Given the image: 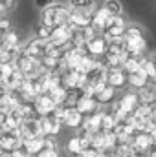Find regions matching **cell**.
<instances>
[{
	"mask_svg": "<svg viewBox=\"0 0 156 157\" xmlns=\"http://www.w3.org/2000/svg\"><path fill=\"white\" fill-rule=\"evenodd\" d=\"M68 17H70L68 6L53 4V6L42 9V13H40V24L46 26V28H50V29H57V28L68 24Z\"/></svg>",
	"mask_w": 156,
	"mask_h": 157,
	"instance_id": "obj_1",
	"label": "cell"
},
{
	"mask_svg": "<svg viewBox=\"0 0 156 157\" xmlns=\"http://www.w3.org/2000/svg\"><path fill=\"white\" fill-rule=\"evenodd\" d=\"M123 42H125V49H127L129 55H143L145 49H147L145 35H143L142 28L136 26V24L127 26L125 35H123Z\"/></svg>",
	"mask_w": 156,
	"mask_h": 157,
	"instance_id": "obj_2",
	"label": "cell"
},
{
	"mask_svg": "<svg viewBox=\"0 0 156 157\" xmlns=\"http://www.w3.org/2000/svg\"><path fill=\"white\" fill-rule=\"evenodd\" d=\"M117 146V139L112 132H97L90 139V148L101 152V154H110Z\"/></svg>",
	"mask_w": 156,
	"mask_h": 157,
	"instance_id": "obj_3",
	"label": "cell"
},
{
	"mask_svg": "<svg viewBox=\"0 0 156 157\" xmlns=\"http://www.w3.org/2000/svg\"><path fill=\"white\" fill-rule=\"evenodd\" d=\"M83 49H84V53L88 57H92L96 60H101L107 55V51H109V39L103 37V35H94L83 46Z\"/></svg>",
	"mask_w": 156,
	"mask_h": 157,
	"instance_id": "obj_4",
	"label": "cell"
},
{
	"mask_svg": "<svg viewBox=\"0 0 156 157\" xmlns=\"http://www.w3.org/2000/svg\"><path fill=\"white\" fill-rule=\"evenodd\" d=\"M20 146H22L20 130H15V132H0V152L2 154L11 155Z\"/></svg>",
	"mask_w": 156,
	"mask_h": 157,
	"instance_id": "obj_5",
	"label": "cell"
},
{
	"mask_svg": "<svg viewBox=\"0 0 156 157\" xmlns=\"http://www.w3.org/2000/svg\"><path fill=\"white\" fill-rule=\"evenodd\" d=\"M130 146H132L136 157H147L149 150L154 146V143L147 132H136L130 139Z\"/></svg>",
	"mask_w": 156,
	"mask_h": 157,
	"instance_id": "obj_6",
	"label": "cell"
},
{
	"mask_svg": "<svg viewBox=\"0 0 156 157\" xmlns=\"http://www.w3.org/2000/svg\"><path fill=\"white\" fill-rule=\"evenodd\" d=\"M112 20L110 13L101 6V7H96V11L92 13V22H90V29L94 31V35H103L109 22Z\"/></svg>",
	"mask_w": 156,
	"mask_h": 157,
	"instance_id": "obj_7",
	"label": "cell"
},
{
	"mask_svg": "<svg viewBox=\"0 0 156 157\" xmlns=\"http://www.w3.org/2000/svg\"><path fill=\"white\" fill-rule=\"evenodd\" d=\"M48 48H50V42L48 40L33 39V40H30L26 46H22V55H26L30 59H35V60H40L46 55Z\"/></svg>",
	"mask_w": 156,
	"mask_h": 157,
	"instance_id": "obj_8",
	"label": "cell"
},
{
	"mask_svg": "<svg viewBox=\"0 0 156 157\" xmlns=\"http://www.w3.org/2000/svg\"><path fill=\"white\" fill-rule=\"evenodd\" d=\"M125 29H127V22H125V17L119 15V17H112V20L109 22L103 37H107L109 40H116V39H123L125 35Z\"/></svg>",
	"mask_w": 156,
	"mask_h": 157,
	"instance_id": "obj_9",
	"label": "cell"
},
{
	"mask_svg": "<svg viewBox=\"0 0 156 157\" xmlns=\"http://www.w3.org/2000/svg\"><path fill=\"white\" fill-rule=\"evenodd\" d=\"M33 108H35V113H37L39 117H46V115H51V113L55 112L57 104H55V101H53L48 93H42V95H39V97L33 101Z\"/></svg>",
	"mask_w": 156,
	"mask_h": 157,
	"instance_id": "obj_10",
	"label": "cell"
},
{
	"mask_svg": "<svg viewBox=\"0 0 156 157\" xmlns=\"http://www.w3.org/2000/svg\"><path fill=\"white\" fill-rule=\"evenodd\" d=\"M76 110H77L83 117H90V115H94L96 112H99V104H97V101H96L94 97H90V95H81L77 99V102H76Z\"/></svg>",
	"mask_w": 156,
	"mask_h": 157,
	"instance_id": "obj_11",
	"label": "cell"
},
{
	"mask_svg": "<svg viewBox=\"0 0 156 157\" xmlns=\"http://www.w3.org/2000/svg\"><path fill=\"white\" fill-rule=\"evenodd\" d=\"M18 130H20V137H22V141L42 137V130H40V121H39V119L24 121V122H22V126H20Z\"/></svg>",
	"mask_w": 156,
	"mask_h": 157,
	"instance_id": "obj_12",
	"label": "cell"
},
{
	"mask_svg": "<svg viewBox=\"0 0 156 157\" xmlns=\"http://www.w3.org/2000/svg\"><path fill=\"white\" fill-rule=\"evenodd\" d=\"M40 121V130H42V137H55L61 132V121L55 115H46V117H39Z\"/></svg>",
	"mask_w": 156,
	"mask_h": 157,
	"instance_id": "obj_13",
	"label": "cell"
},
{
	"mask_svg": "<svg viewBox=\"0 0 156 157\" xmlns=\"http://www.w3.org/2000/svg\"><path fill=\"white\" fill-rule=\"evenodd\" d=\"M94 99L97 101V104H110L117 99V90L110 88L109 84H101L94 90Z\"/></svg>",
	"mask_w": 156,
	"mask_h": 157,
	"instance_id": "obj_14",
	"label": "cell"
},
{
	"mask_svg": "<svg viewBox=\"0 0 156 157\" xmlns=\"http://www.w3.org/2000/svg\"><path fill=\"white\" fill-rule=\"evenodd\" d=\"M20 104L22 102H20V99H18V95L15 91H4L0 95V113L2 115H7L9 112H13Z\"/></svg>",
	"mask_w": 156,
	"mask_h": 157,
	"instance_id": "obj_15",
	"label": "cell"
},
{
	"mask_svg": "<svg viewBox=\"0 0 156 157\" xmlns=\"http://www.w3.org/2000/svg\"><path fill=\"white\" fill-rule=\"evenodd\" d=\"M90 22H92V13H86V11H70L68 26L83 29V28H90Z\"/></svg>",
	"mask_w": 156,
	"mask_h": 157,
	"instance_id": "obj_16",
	"label": "cell"
},
{
	"mask_svg": "<svg viewBox=\"0 0 156 157\" xmlns=\"http://www.w3.org/2000/svg\"><path fill=\"white\" fill-rule=\"evenodd\" d=\"M127 71L123 70V68H117V70H109L107 71V84L110 86V88H123V86H127Z\"/></svg>",
	"mask_w": 156,
	"mask_h": 157,
	"instance_id": "obj_17",
	"label": "cell"
},
{
	"mask_svg": "<svg viewBox=\"0 0 156 157\" xmlns=\"http://www.w3.org/2000/svg\"><path fill=\"white\" fill-rule=\"evenodd\" d=\"M101 121H103V112H96L94 115L84 117L81 130L86 132V133H92V135H94V133L101 132Z\"/></svg>",
	"mask_w": 156,
	"mask_h": 157,
	"instance_id": "obj_18",
	"label": "cell"
},
{
	"mask_svg": "<svg viewBox=\"0 0 156 157\" xmlns=\"http://www.w3.org/2000/svg\"><path fill=\"white\" fill-rule=\"evenodd\" d=\"M127 84L132 86V88H136V90L140 91V90H143L145 86H149L151 82H149V77H147V73H145L143 70H138V71L129 73V77H127Z\"/></svg>",
	"mask_w": 156,
	"mask_h": 157,
	"instance_id": "obj_19",
	"label": "cell"
},
{
	"mask_svg": "<svg viewBox=\"0 0 156 157\" xmlns=\"http://www.w3.org/2000/svg\"><path fill=\"white\" fill-rule=\"evenodd\" d=\"M145 59H147L145 55H127V59H125V62H123V70L127 71V75L132 73V71L142 70Z\"/></svg>",
	"mask_w": 156,
	"mask_h": 157,
	"instance_id": "obj_20",
	"label": "cell"
},
{
	"mask_svg": "<svg viewBox=\"0 0 156 157\" xmlns=\"http://www.w3.org/2000/svg\"><path fill=\"white\" fill-rule=\"evenodd\" d=\"M22 148H24V150H26L31 157H37L40 152H44V137H37V139L22 141Z\"/></svg>",
	"mask_w": 156,
	"mask_h": 157,
	"instance_id": "obj_21",
	"label": "cell"
},
{
	"mask_svg": "<svg viewBox=\"0 0 156 157\" xmlns=\"http://www.w3.org/2000/svg\"><path fill=\"white\" fill-rule=\"evenodd\" d=\"M138 93V99H140V104H145V106H153L156 102V86L149 84L145 86L143 90L136 91Z\"/></svg>",
	"mask_w": 156,
	"mask_h": 157,
	"instance_id": "obj_22",
	"label": "cell"
},
{
	"mask_svg": "<svg viewBox=\"0 0 156 157\" xmlns=\"http://www.w3.org/2000/svg\"><path fill=\"white\" fill-rule=\"evenodd\" d=\"M68 9L70 11L94 13L96 11V0H68Z\"/></svg>",
	"mask_w": 156,
	"mask_h": 157,
	"instance_id": "obj_23",
	"label": "cell"
},
{
	"mask_svg": "<svg viewBox=\"0 0 156 157\" xmlns=\"http://www.w3.org/2000/svg\"><path fill=\"white\" fill-rule=\"evenodd\" d=\"M142 70L147 73V77H149V82H151L153 86H156V55L149 57V59H145V62H143Z\"/></svg>",
	"mask_w": 156,
	"mask_h": 157,
	"instance_id": "obj_24",
	"label": "cell"
},
{
	"mask_svg": "<svg viewBox=\"0 0 156 157\" xmlns=\"http://www.w3.org/2000/svg\"><path fill=\"white\" fill-rule=\"evenodd\" d=\"M116 117L110 112H103V121H101V132H112L116 126Z\"/></svg>",
	"mask_w": 156,
	"mask_h": 157,
	"instance_id": "obj_25",
	"label": "cell"
},
{
	"mask_svg": "<svg viewBox=\"0 0 156 157\" xmlns=\"http://www.w3.org/2000/svg\"><path fill=\"white\" fill-rule=\"evenodd\" d=\"M103 7L110 13V17H119L121 15V4H119V0H105V4H103Z\"/></svg>",
	"mask_w": 156,
	"mask_h": 157,
	"instance_id": "obj_26",
	"label": "cell"
},
{
	"mask_svg": "<svg viewBox=\"0 0 156 157\" xmlns=\"http://www.w3.org/2000/svg\"><path fill=\"white\" fill-rule=\"evenodd\" d=\"M17 7V0H0V15L2 13H9Z\"/></svg>",
	"mask_w": 156,
	"mask_h": 157,
	"instance_id": "obj_27",
	"label": "cell"
},
{
	"mask_svg": "<svg viewBox=\"0 0 156 157\" xmlns=\"http://www.w3.org/2000/svg\"><path fill=\"white\" fill-rule=\"evenodd\" d=\"M51 31H53V29H50V28H46V26L39 24V29H37V39H40V40H50V37H51Z\"/></svg>",
	"mask_w": 156,
	"mask_h": 157,
	"instance_id": "obj_28",
	"label": "cell"
},
{
	"mask_svg": "<svg viewBox=\"0 0 156 157\" xmlns=\"http://www.w3.org/2000/svg\"><path fill=\"white\" fill-rule=\"evenodd\" d=\"M105 154H101V152H97V150H94V148H86V150H83L77 157H103Z\"/></svg>",
	"mask_w": 156,
	"mask_h": 157,
	"instance_id": "obj_29",
	"label": "cell"
},
{
	"mask_svg": "<svg viewBox=\"0 0 156 157\" xmlns=\"http://www.w3.org/2000/svg\"><path fill=\"white\" fill-rule=\"evenodd\" d=\"M53 4H55V0H35V6L40 7V9H46V7H50Z\"/></svg>",
	"mask_w": 156,
	"mask_h": 157,
	"instance_id": "obj_30",
	"label": "cell"
},
{
	"mask_svg": "<svg viewBox=\"0 0 156 157\" xmlns=\"http://www.w3.org/2000/svg\"><path fill=\"white\" fill-rule=\"evenodd\" d=\"M37 157H59V155H57V150H53V152H48V150H44V152H40Z\"/></svg>",
	"mask_w": 156,
	"mask_h": 157,
	"instance_id": "obj_31",
	"label": "cell"
},
{
	"mask_svg": "<svg viewBox=\"0 0 156 157\" xmlns=\"http://www.w3.org/2000/svg\"><path fill=\"white\" fill-rule=\"evenodd\" d=\"M151 121H153V124H156V102L151 106Z\"/></svg>",
	"mask_w": 156,
	"mask_h": 157,
	"instance_id": "obj_32",
	"label": "cell"
},
{
	"mask_svg": "<svg viewBox=\"0 0 156 157\" xmlns=\"http://www.w3.org/2000/svg\"><path fill=\"white\" fill-rule=\"evenodd\" d=\"M149 135H151V139H153V143L156 144V124L153 126V128H151V130H149Z\"/></svg>",
	"mask_w": 156,
	"mask_h": 157,
	"instance_id": "obj_33",
	"label": "cell"
},
{
	"mask_svg": "<svg viewBox=\"0 0 156 157\" xmlns=\"http://www.w3.org/2000/svg\"><path fill=\"white\" fill-rule=\"evenodd\" d=\"M147 157H156V144L149 150V154H147Z\"/></svg>",
	"mask_w": 156,
	"mask_h": 157,
	"instance_id": "obj_34",
	"label": "cell"
},
{
	"mask_svg": "<svg viewBox=\"0 0 156 157\" xmlns=\"http://www.w3.org/2000/svg\"><path fill=\"white\" fill-rule=\"evenodd\" d=\"M103 157H117V155H116V154H114V152H110V154H105V155H103Z\"/></svg>",
	"mask_w": 156,
	"mask_h": 157,
	"instance_id": "obj_35",
	"label": "cell"
},
{
	"mask_svg": "<svg viewBox=\"0 0 156 157\" xmlns=\"http://www.w3.org/2000/svg\"><path fill=\"white\" fill-rule=\"evenodd\" d=\"M0 20H2V15H0Z\"/></svg>",
	"mask_w": 156,
	"mask_h": 157,
	"instance_id": "obj_36",
	"label": "cell"
}]
</instances>
